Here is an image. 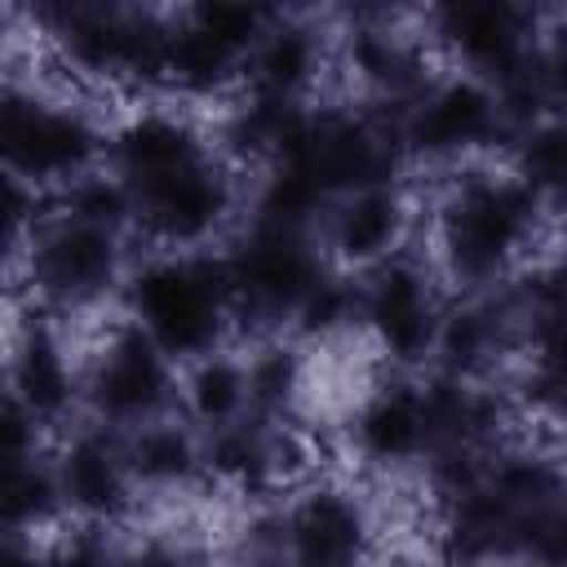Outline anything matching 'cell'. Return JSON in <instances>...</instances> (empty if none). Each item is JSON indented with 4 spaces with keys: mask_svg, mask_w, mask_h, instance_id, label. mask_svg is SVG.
Wrapping results in <instances>:
<instances>
[{
    "mask_svg": "<svg viewBox=\"0 0 567 567\" xmlns=\"http://www.w3.org/2000/svg\"><path fill=\"white\" fill-rule=\"evenodd\" d=\"M532 217H536V195L523 182H496V177L461 182L443 213L447 266L470 284L492 279L527 239Z\"/></svg>",
    "mask_w": 567,
    "mask_h": 567,
    "instance_id": "cell-1",
    "label": "cell"
},
{
    "mask_svg": "<svg viewBox=\"0 0 567 567\" xmlns=\"http://www.w3.org/2000/svg\"><path fill=\"white\" fill-rule=\"evenodd\" d=\"M226 270L213 261H155L133 284L146 337L164 354H204L226 319Z\"/></svg>",
    "mask_w": 567,
    "mask_h": 567,
    "instance_id": "cell-2",
    "label": "cell"
},
{
    "mask_svg": "<svg viewBox=\"0 0 567 567\" xmlns=\"http://www.w3.org/2000/svg\"><path fill=\"white\" fill-rule=\"evenodd\" d=\"M97 146L93 124L80 111L49 106L31 93H0V168L18 177H66L89 164Z\"/></svg>",
    "mask_w": 567,
    "mask_h": 567,
    "instance_id": "cell-3",
    "label": "cell"
},
{
    "mask_svg": "<svg viewBox=\"0 0 567 567\" xmlns=\"http://www.w3.org/2000/svg\"><path fill=\"white\" fill-rule=\"evenodd\" d=\"M221 270H226V297L257 319L292 315L306 301V292L323 279L301 235L275 226H257V235L230 261H221Z\"/></svg>",
    "mask_w": 567,
    "mask_h": 567,
    "instance_id": "cell-4",
    "label": "cell"
},
{
    "mask_svg": "<svg viewBox=\"0 0 567 567\" xmlns=\"http://www.w3.org/2000/svg\"><path fill=\"white\" fill-rule=\"evenodd\" d=\"M115 275V244L111 230L84 226V221H62L53 226L31 257V279L44 297L80 306L93 301L97 292H106Z\"/></svg>",
    "mask_w": 567,
    "mask_h": 567,
    "instance_id": "cell-5",
    "label": "cell"
},
{
    "mask_svg": "<svg viewBox=\"0 0 567 567\" xmlns=\"http://www.w3.org/2000/svg\"><path fill=\"white\" fill-rule=\"evenodd\" d=\"M496 128H501L496 97L470 80L439 84L408 115V142L430 155H456V151L483 146V142H492Z\"/></svg>",
    "mask_w": 567,
    "mask_h": 567,
    "instance_id": "cell-6",
    "label": "cell"
},
{
    "mask_svg": "<svg viewBox=\"0 0 567 567\" xmlns=\"http://www.w3.org/2000/svg\"><path fill=\"white\" fill-rule=\"evenodd\" d=\"M93 399L115 421H142L168 399V372L146 332L124 328L111 337L93 377Z\"/></svg>",
    "mask_w": 567,
    "mask_h": 567,
    "instance_id": "cell-7",
    "label": "cell"
},
{
    "mask_svg": "<svg viewBox=\"0 0 567 567\" xmlns=\"http://www.w3.org/2000/svg\"><path fill=\"white\" fill-rule=\"evenodd\" d=\"M368 319L394 359H421L439 337L430 288L408 261H394L377 275V284L368 288Z\"/></svg>",
    "mask_w": 567,
    "mask_h": 567,
    "instance_id": "cell-8",
    "label": "cell"
},
{
    "mask_svg": "<svg viewBox=\"0 0 567 567\" xmlns=\"http://www.w3.org/2000/svg\"><path fill=\"white\" fill-rule=\"evenodd\" d=\"M226 199H230L226 177L204 159L137 190L146 226L164 239H199L204 230L217 226V217L226 213Z\"/></svg>",
    "mask_w": 567,
    "mask_h": 567,
    "instance_id": "cell-9",
    "label": "cell"
},
{
    "mask_svg": "<svg viewBox=\"0 0 567 567\" xmlns=\"http://www.w3.org/2000/svg\"><path fill=\"white\" fill-rule=\"evenodd\" d=\"M363 509L341 492H310L288 518V545L301 567H350L363 554Z\"/></svg>",
    "mask_w": 567,
    "mask_h": 567,
    "instance_id": "cell-10",
    "label": "cell"
},
{
    "mask_svg": "<svg viewBox=\"0 0 567 567\" xmlns=\"http://www.w3.org/2000/svg\"><path fill=\"white\" fill-rule=\"evenodd\" d=\"M443 35L470 58L474 66H487L505 75L527 58V13L505 4V0H474V4H452L439 13Z\"/></svg>",
    "mask_w": 567,
    "mask_h": 567,
    "instance_id": "cell-11",
    "label": "cell"
},
{
    "mask_svg": "<svg viewBox=\"0 0 567 567\" xmlns=\"http://www.w3.org/2000/svg\"><path fill=\"white\" fill-rule=\"evenodd\" d=\"M115 159H120V173L128 177L133 190L168 177V173H182L190 164H199V142L186 124H177L173 115H137L133 124L120 128L115 137Z\"/></svg>",
    "mask_w": 567,
    "mask_h": 567,
    "instance_id": "cell-12",
    "label": "cell"
},
{
    "mask_svg": "<svg viewBox=\"0 0 567 567\" xmlns=\"http://www.w3.org/2000/svg\"><path fill=\"white\" fill-rule=\"evenodd\" d=\"M359 447L372 461H408L425 447V421H421V394L408 385H390L381 390L363 416H359Z\"/></svg>",
    "mask_w": 567,
    "mask_h": 567,
    "instance_id": "cell-13",
    "label": "cell"
},
{
    "mask_svg": "<svg viewBox=\"0 0 567 567\" xmlns=\"http://www.w3.org/2000/svg\"><path fill=\"white\" fill-rule=\"evenodd\" d=\"M62 492L71 496L75 509L93 514V518H111L128 505V487H124V461L115 456V447L106 439H80L66 452L62 465Z\"/></svg>",
    "mask_w": 567,
    "mask_h": 567,
    "instance_id": "cell-14",
    "label": "cell"
},
{
    "mask_svg": "<svg viewBox=\"0 0 567 567\" xmlns=\"http://www.w3.org/2000/svg\"><path fill=\"white\" fill-rule=\"evenodd\" d=\"M13 385H18V403L31 416H58L71 403V372L66 359L58 350V341L44 328H31L18 341L13 354Z\"/></svg>",
    "mask_w": 567,
    "mask_h": 567,
    "instance_id": "cell-15",
    "label": "cell"
},
{
    "mask_svg": "<svg viewBox=\"0 0 567 567\" xmlns=\"http://www.w3.org/2000/svg\"><path fill=\"white\" fill-rule=\"evenodd\" d=\"M399 230H403V208H399V199H394L390 190H381V186H377V190H359V195L337 213V226H332L337 248H341V257H350V261H377L381 252L394 248Z\"/></svg>",
    "mask_w": 567,
    "mask_h": 567,
    "instance_id": "cell-16",
    "label": "cell"
},
{
    "mask_svg": "<svg viewBox=\"0 0 567 567\" xmlns=\"http://www.w3.org/2000/svg\"><path fill=\"white\" fill-rule=\"evenodd\" d=\"M252 49H257V58H252L257 93L292 97L315 71V40H310L306 27H292V22L270 27V31H261V40Z\"/></svg>",
    "mask_w": 567,
    "mask_h": 567,
    "instance_id": "cell-17",
    "label": "cell"
},
{
    "mask_svg": "<svg viewBox=\"0 0 567 567\" xmlns=\"http://www.w3.org/2000/svg\"><path fill=\"white\" fill-rule=\"evenodd\" d=\"M505 328H509V319L496 315L492 306H470V310H456L452 319L439 323L434 346L447 354L452 372H474L496 354Z\"/></svg>",
    "mask_w": 567,
    "mask_h": 567,
    "instance_id": "cell-18",
    "label": "cell"
},
{
    "mask_svg": "<svg viewBox=\"0 0 567 567\" xmlns=\"http://www.w3.org/2000/svg\"><path fill=\"white\" fill-rule=\"evenodd\" d=\"M53 478L27 461L0 465V527H27L53 509Z\"/></svg>",
    "mask_w": 567,
    "mask_h": 567,
    "instance_id": "cell-19",
    "label": "cell"
},
{
    "mask_svg": "<svg viewBox=\"0 0 567 567\" xmlns=\"http://www.w3.org/2000/svg\"><path fill=\"white\" fill-rule=\"evenodd\" d=\"M128 465L146 483H182L195 470V452H190L186 434L155 425V430H142V439L128 447Z\"/></svg>",
    "mask_w": 567,
    "mask_h": 567,
    "instance_id": "cell-20",
    "label": "cell"
},
{
    "mask_svg": "<svg viewBox=\"0 0 567 567\" xmlns=\"http://www.w3.org/2000/svg\"><path fill=\"white\" fill-rule=\"evenodd\" d=\"M244 394H248V390H244V372H239L235 363H226V359L199 363V372H195V381H190V408H195V416L208 421V425L230 421V416L239 412Z\"/></svg>",
    "mask_w": 567,
    "mask_h": 567,
    "instance_id": "cell-21",
    "label": "cell"
},
{
    "mask_svg": "<svg viewBox=\"0 0 567 567\" xmlns=\"http://www.w3.org/2000/svg\"><path fill=\"white\" fill-rule=\"evenodd\" d=\"M297 381H301V368H297V354L288 350H266L252 359L248 377H244V390L248 399L261 408V412H275L284 408L292 394H297Z\"/></svg>",
    "mask_w": 567,
    "mask_h": 567,
    "instance_id": "cell-22",
    "label": "cell"
},
{
    "mask_svg": "<svg viewBox=\"0 0 567 567\" xmlns=\"http://www.w3.org/2000/svg\"><path fill=\"white\" fill-rule=\"evenodd\" d=\"M558 182H563V133L554 124L532 128L523 146V186L540 195V190H558Z\"/></svg>",
    "mask_w": 567,
    "mask_h": 567,
    "instance_id": "cell-23",
    "label": "cell"
},
{
    "mask_svg": "<svg viewBox=\"0 0 567 567\" xmlns=\"http://www.w3.org/2000/svg\"><path fill=\"white\" fill-rule=\"evenodd\" d=\"M31 434H35L31 412H27L18 399L0 394V465L27 461V452H31Z\"/></svg>",
    "mask_w": 567,
    "mask_h": 567,
    "instance_id": "cell-24",
    "label": "cell"
},
{
    "mask_svg": "<svg viewBox=\"0 0 567 567\" xmlns=\"http://www.w3.org/2000/svg\"><path fill=\"white\" fill-rule=\"evenodd\" d=\"M40 567H120V558H111L97 545H75V549H66V554H58L53 563H40Z\"/></svg>",
    "mask_w": 567,
    "mask_h": 567,
    "instance_id": "cell-25",
    "label": "cell"
},
{
    "mask_svg": "<svg viewBox=\"0 0 567 567\" xmlns=\"http://www.w3.org/2000/svg\"><path fill=\"white\" fill-rule=\"evenodd\" d=\"M120 567H186L177 554H168V549H142V554H133L128 563H120Z\"/></svg>",
    "mask_w": 567,
    "mask_h": 567,
    "instance_id": "cell-26",
    "label": "cell"
},
{
    "mask_svg": "<svg viewBox=\"0 0 567 567\" xmlns=\"http://www.w3.org/2000/svg\"><path fill=\"white\" fill-rule=\"evenodd\" d=\"M0 567H40V563H31L13 540H4V536H0Z\"/></svg>",
    "mask_w": 567,
    "mask_h": 567,
    "instance_id": "cell-27",
    "label": "cell"
},
{
    "mask_svg": "<svg viewBox=\"0 0 567 567\" xmlns=\"http://www.w3.org/2000/svg\"><path fill=\"white\" fill-rule=\"evenodd\" d=\"M4 252H9V248H0V261H4Z\"/></svg>",
    "mask_w": 567,
    "mask_h": 567,
    "instance_id": "cell-28",
    "label": "cell"
}]
</instances>
